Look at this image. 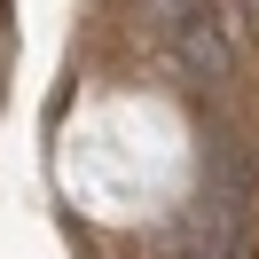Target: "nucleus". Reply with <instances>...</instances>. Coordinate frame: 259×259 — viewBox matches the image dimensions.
Masks as SVG:
<instances>
[{"instance_id": "f257e3e1", "label": "nucleus", "mask_w": 259, "mask_h": 259, "mask_svg": "<svg viewBox=\"0 0 259 259\" xmlns=\"http://www.w3.org/2000/svg\"><path fill=\"white\" fill-rule=\"evenodd\" d=\"M165 48H173V63L189 71V79H220V71H228V48H220V32H212V8L165 24Z\"/></svg>"}, {"instance_id": "f03ea898", "label": "nucleus", "mask_w": 259, "mask_h": 259, "mask_svg": "<svg viewBox=\"0 0 259 259\" xmlns=\"http://www.w3.org/2000/svg\"><path fill=\"white\" fill-rule=\"evenodd\" d=\"M189 259H220V251H189Z\"/></svg>"}]
</instances>
